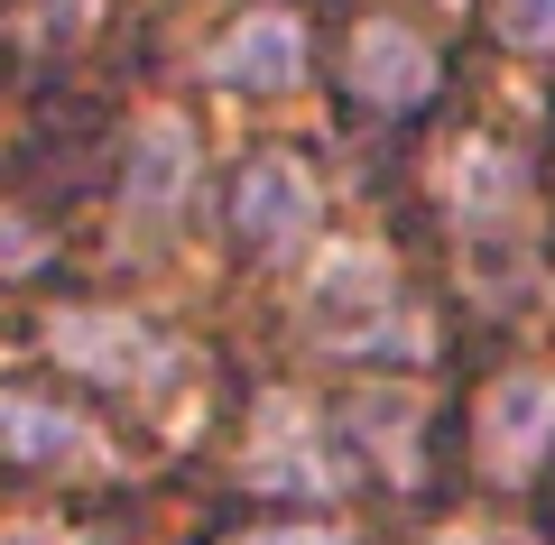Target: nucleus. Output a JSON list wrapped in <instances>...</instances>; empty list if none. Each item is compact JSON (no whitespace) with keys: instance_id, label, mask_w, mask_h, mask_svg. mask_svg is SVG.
Wrapping results in <instances>:
<instances>
[{"instance_id":"obj_1","label":"nucleus","mask_w":555,"mask_h":545,"mask_svg":"<svg viewBox=\"0 0 555 545\" xmlns=\"http://www.w3.org/2000/svg\"><path fill=\"white\" fill-rule=\"evenodd\" d=\"M306 314H315V342H334V351H416L426 342V333L408 324L398 277H389V259H379L371 241L324 250L315 287H306Z\"/></svg>"},{"instance_id":"obj_2","label":"nucleus","mask_w":555,"mask_h":545,"mask_svg":"<svg viewBox=\"0 0 555 545\" xmlns=\"http://www.w3.org/2000/svg\"><path fill=\"white\" fill-rule=\"evenodd\" d=\"M47 351L83 379H112V389H158L177 371V342L149 314H120V306H65L47 324Z\"/></svg>"},{"instance_id":"obj_3","label":"nucleus","mask_w":555,"mask_h":545,"mask_svg":"<svg viewBox=\"0 0 555 545\" xmlns=\"http://www.w3.org/2000/svg\"><path fill=\"white\" fill-rule=\"evenodd\" d=\"M315 213H324V195H315V176H306L297 157H250V167H241L232 222H241L250 250H306V241H315Z\"/></svg>"},{"instance_id":"obj_4","label":"nucleus","mask_w":555,"mask_h":545,"mask_svg":"<svg viewBox=\"0 0 555 545\" xmlns=\"http://www.w3.org/2000/svg\"><path fill=\"white\" fill-rule=\"evenodd\" d=\"M0 453L28 463V471H102L112 463V444H102L75 407L28 398V389H0Z\"/></svg>"},{"instance_id":"obj_5","label":"nucleus","mask_w":555,"mask_h":545,"mask_svg":"<svg viewBox=\"0 0 555 545\" xmlns=\"http://www.w3.org/2000/svg\"><path fill=\"white\" fill-rule=\"evenodd\" d=\"M241 471H250L259 490H306V499L343 490V463L315 444V416H306L297 398H269V407H259V434H250V453H241Z\"/></svg>"},{"instance_id":"obj_6","label":"nucleus","mask_w":555,"mask_h":545,"mask_svg":"<svg viewBox=\"0 0 555 545\" xmlns=\"http://www.w3.org/2000/svg\"><path fill=\"white\" fill-rule=\"evenodd\" d=\"M343 83L361 102H379V112H408V102L436 93V47L416 38V28H398V20H361L352 56H343Z\"/></svg>"},{"instance_id":"obj_7","label":"nucleus","mask_w":555,"mask_h":545,"mask_svg":"<svg viewBox=\"0 0 555 545\" xmlns=\"http://www.w3.org/2000/svg\"><path fill=\"white\" fill-rule=\"evenodd\" d=\"M204 75H214L222 93H287V83L306 75V28L287 20V10H250V20L204 56Z\"/></svg>"},{"instance_id":"obj_8","label":"nucleus","mask_w":555,"mask_h":545,"mask_svg":"<svg viewBox=\"0 0 555 545\" xmlns=\"http://www.w3.org/2000/svg\"><path fill=\"white\" fill-rule=\"evenodd\" d=\"M546 434H555V379L546 371L500 379L491 407H481V453H491V471L500 481H528L537 453H546Z\"/></svg>"},{"instance_id":"obj_9","label":"nucleus","mask_w":555,"mask_h":545,"mask_svg":"<svg viewBox=\"0 0 555 545\" xmlns=\"http://www.w3.org/2000/svg\"><path fill=\"white\" fill-rule=\"evenodd\" d=\"M185 176H195V130L177 112H149L130 139V213L139 222H167L185 204Z\"/></svg>"},{"instance_id":"obj_10","label":"nucleus","mask_w":555,"mask_h":545,"mask_svg":"<svg viewBox=\"0 0 555 545\" xmlns=\"http://www.w3.org/2000/svg\"><path fill=\"white\" fill-rule=\"evenodd\" d=\"M454 204H463L473 222L509 213V204H518V176H509V157H500V148H481V139H473V148H454Z\"/></svg>"},{"instance_id":"obj_11","label":"nucleus","mask_w":555,"mask_h":545,"mask_svg":"<svg viewBox=\"0 0 555 545\" xmlns=\"http://www.w3.org/2000/svg\"><path fill=\"white\" fill-rule=\"evenodd\" d=\"M500 10V38L528 47V56H555V0H491Z\"/></svg>"},{"instance_id":"obj_12","label":"nucleus","mask_w":555,"mask_h":545,"mask_svg":"<svg viewBox=\"0 0 555 545\" xmlns=\"http://www.w3.org/2000/svg\"><path fill=\"white\" fill-rule=\"evenodd\" d=\"M241 545H343L334 527H269V536H241Z\"/></svg>"},{"instance_id":"obj_13","label":"nucleus","mask_w":555,"mask_h":545,"mask_svg":"<svg viewBox=\"0 0 555 545\" xmlns=\"http://www.w3.org/2000/svg\"><path fill=\"white\" fill-rule=\"evenodd\" d=\"M436 545H528L518 527H454V536H436Z\"/></svg>"},{"instance_id":"obj_14","label":"nucleus","mask_w":555,"mask_h":545,"mask_svg":"<svg viewBox=\"0 0 555 545\" xmlns=\"http://www.w3.org/2000/svg\"><path fill=\"white\" fill-rule=\"evenodd\" d=\"M93 10H102V0H56V20H65V28H83Z\"/></svg>"}]
</instances>
